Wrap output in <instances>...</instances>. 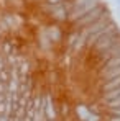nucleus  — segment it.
Listing matches in <instances>:
<instances>
[{
  "mask_svg": "<svg viewBox=\"0 0 120 121\" xmlns=\"http://www.w3.org/2000/svg\"><path fill=\"white\" fill-rule=\"evenodd\" d=\"M119 3H120V0H119Z\"/></svg>",
  "mask_w": 120,
  "mask_h": 121,
  "instance_id": "nucleus-1",
  "label": "nucleus"
}]
</instances>
